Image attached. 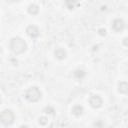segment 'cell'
Returning a JSON list of instances; mask_svg holds the SVG:
<instances>
[{
    "mask_svg": "<svg viewBox=\"0 0 128 128\" xmlns=\"http://www.w3.org/2000/svg\"><path fill=\"white\" fill-rule=\"evenodd\" d=\"M112 26H113V29H114V30H116V31H120V30L123 29V27H124V23H123L122 20H116V21H114V23H113Z\"/></svg>",
    "mask_w": 128,
    "mask_h": 128,
    "instance_id": "5",
    "label": "cell"
},
{
    "mask_svg": "<svg viewBox=\"0 0 128 128\" xmlns=\"http://www.w3.org/2000/svg\"><path fill=\"white\" fill-rule=\"evenodd\" d=\"M89 102H90L91 106H92V107H95V108L101 106V104H102V100H101V98H100L99 96H96V95L92 96V97L90 98Z\"/></svg>",
    "mask_w": 128,
    "mask_h": 128,
    "instance_id": "4",
    "label": "cell"
},
{
    "mask_svg": "<svg viewBox=\"0 0 128 128\" xmlns=\"http://www.w3.org/2000/svg\"><path fill=\"white\" fill-rule=\"evenodd\" d=\"M29 12L32 13V14L37 13V12H38V8H37V6H35V5H31V6L29 7Z\"/></svg>",
    "mask_w": 128,
    "mask_h": 128,
    "instance_id": "9",
    "label": "cell"
},
{
    "mask_svg": "<svg viewBox=\"0 0 128 128\" xmlns=\"http://www.w3.org/2000/svg\"><path fill=\"white\" fill-rule=\"evenodd\" d=\"M55 55H56L58 58L62 59V58L65 57V52H64V50H62V49H58V50L55 52Z\"/></svg>",
    "mask_w": 128,
    "mask_h": 128,
    "instance_id": "8",
    "label": "cell"
},
{
    "mask_svg": "<svg viewBox=\"0 0 128 128\" xmlns=\"http://www.w3.org/2000/svg\"><path fill=\"white\" fill-rule=\"evenodd\" d=\"M0 121L4 125H10L14 121V114L10 110H4L0 113Z\"/></svg>",
    "mask_w": 128,
    "mask_h": 128,
    "instance_id": "2",
    "label": "cell"
},
{
    "mask_svg": "<svg viewBox=\"0 0 128 128\" xmlns=\"http://www.w3.org/2000/svg\"><path fill=\"white\" fill-rule=\"evenodd\" d=\"M11 49L14 53H22L26 49V44L21 38H14L11 41Z\"/></svg>",
    "mask_w": 128,
    "mask_h": 128,
    "instance_id": "1",
    "label": "cell"
},
{
    "mask_svg": "<svg viewBox=\"0 0 128 128\" xmlns=\"http://www.w3.org/2000/svg\"><path fill=\"white\" fill-rule=\"evenodd\" d=\"M41 96V92L39 91L38 88L36 87H33V88H30L27 93H26V98L31 101V102H34V101H37Z\"/></svg>",
    "mask_w": 128,
    "mask_h": 128,
    "instance_id": "3",
    "label": "cell"
},
{
    "mask_svg": "<svg viewBox=\"0 0 128 128\" xmlns=\"http://www.w3.org/2000/svg\"><path fill=\"white\" fill-rule=\"evenodd\" d=\"M119 91L122 92V93H126L127 92V84H126V82H122L119 85Z\"/></svg>",
    "mask_w": 128,
    "mask_h": 128,
    "instance_id": "7",
    "label": "cell"
},
{
    "mask_svg": "<svg viewBox=\"0 0 128 128\" xmlns=\"http://www.w3.org/2000/svg\"><path fill=\"white\" fill-rule=\"evenodd\" d=\"M27 33H28L30 36L35 37V36L38 35V29H37L35 26H29V27L27 28Z\"/></svg>",
    "mask_w": 128,
    "mask_h": 128,
    "instance_id": "6",
    "label": "cell"
},
{
    "mask_svg": "<svg viewBox=\"0 0 128 128\" xmlns=\"http://www.w3.org/2000/svg\"><path fill=\"white\" fill-rule=\"evenodd\" d=\"M0 102H1V98H0Z\"/></svg>",
    "mask_w": 128,
    "mask_h": 128,
    "instance_id": "10",
    "label": "cell"
}]
</instances>
